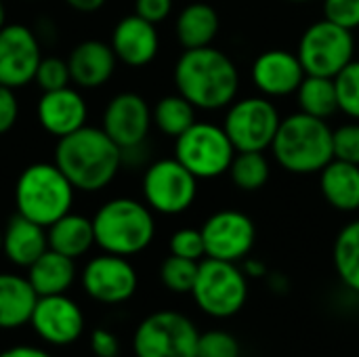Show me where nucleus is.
Returning <instances> with one entry per match:
<instances>
[{
	"mask_svg": "<svg viewBox=\"0 0 359 357\" xmlns=\"http://www.w3.org/2000/svg\"><path fill=\"white\" fill-rule=\"evenodd\" d=\"M38 295L29 280L17 274H0V328L11 330L29 324Z\"/></svg>",
	"mask_w": 359,
	"mask_h": 357,
	"instance_id": "nucleus-24",
	"label": "nucleus"
},
{
	"mask_svg": "<svg viewBox=\"0 0 359 357\" xmlns=\"http://www.w3.org/2000/svg\"><path fill=\"white\" fill-rule=\"evenodd\" d=\"M82 286L93 301L103 305H120L133 299L139 278L126 257L103 252L86 263L82 271Z\"/></svg>",
	"mask_w": 359,
	"mask_h": 357,
	"instance_id": "nucleus-13",
	"label": "nucleus"
},
{
	"mask_svg": "<svg viewBox=\"0 0 359 357\" xmlns=\"http://www.w3.org/2000/svg\"><path fill=\"white\" fill-rule=\"evenodd\" d=\"M55 164L76 191L97 194L105 189L122 168V149L103 128L82 126L61 137L55 147Z\"/></svg>",
	"mask_w": 359,
	"mask_h": 357,
	"instance_id": "nucleus-2",
	"label": "nucleus"
},
{
	"mask_svg": "<svg viewBox=\"0 0 359 357\" xmlns=\"http://www.w3.org/2000/svg\"><path fill=\"white\" fill-rule=\"evenodd\" d=\"M332 147L337 160L359 164V120L332 130Z\"/></svg>",
	"mask_w": 359,
	"mask_h": 357,
	"instance_id": "nucleus-36",
	"label": "nucleus"
},
{
	"mask_svg": "<svg viewBox=\"0 0 359 357\" xmlns=\"http://www.w3.org/2000/svg\"><path fill=\"white\" fill-rule=\"evenodd\" d=\"M74 194V185L55 162H34L21 170L15 183L17 213L48 227L63 215L72 213Z\"/></svg>",
	"mask_w": 359,
	"mask_h": 357,
	"instance_id": "nucleus-5",
	"label": "nucleus"
},
{
	"mask_svg": "<svg viewBox=\"0 0 359 357\" xmlns=\"http://www.w3.org/2000/svg\"><path fill=\"white\" fill-rule=\"evenodd\" d=\"M242 271L246 274V278H263L267 274L265 265L261 261H255V259H244L242 261Z\"/></svg>",
	"mask_w": 359,
	"mask_h": 357,
	"instance_id": "nucleus-43",
	"label": "nucleus"
},
{
	"mask_svg": "<svg viewBox=\"0 0 359 357\" xmlns=\"http://www.w3.org/2000/svg\"><path fill=\"white\" fill-rule=\"evenodd\" d=\"M0 357H53L48 351L44 349H38V347H32V345H17V347H11L6 351H2Z\"/></svg>",
	"mask_w": 359,
	"mask_h": 357,
	"instance_id": "nucleus-41",
	"label": "nucleus"
},
{
	"mask_svg": "<svg viewBox=\"0 0 359 357\" xmlns=\"http://www.w3.org/2000/svg\"><path fill=\"white\" fill-rule=\"evenodd\" d=\"M288 2H294V4H305V2H313V0H288Z\"/></svg>",
	"mask_w": 359,
	"mask_h": 357,
	"instance_id": "nucleus-45",
	"label": "nucleus"
},
{
	"mask_svg": "<svg viewBox=\"0 0 359 357\" xmlns=\"http://www.w3.org/2000/svg\"><path fill=\"white\" fill-rule=\"evenodd\" d=\"M191 297L202 314L215 320L238 316L248 301V278L238 263L202 259Z\"/></svg>",
	"mask_w": 359,
	"mask_h": 357,
	"instance_id": "nucleus-6",
	"label": "nucleus"
},
{
	"mask_svg": "<svg viewBox=\"0 0 359 357\" xmlns=\"http://www.w3.org/2000/svg\"><path fill=\"white\" fill-rule=\"evenodd\" d=\"M151 124V109L141 95L118 93L105 105L101 128L122 151H126L145 145Z\"/></svg>",
	"mask_w": 359,
	"mask_h": 357,
	"instance_id": "nucleus-15",
	"label": "nucleus"
},
{
	"mask_svg": "<svg viewBox=\"0 0 359 357\" xmlns=\"http://www.w3.org/2000/svg\"><path fill=\"white\" fill-rule=\"evenodd\" d=\"M280 112L269 97L236 99L225 114L223 128L236 151H265L271 149L280 128Z\"/></svg>",
	"mask_w": 359,
	"mask_h": 357,
	"instance_id": "nucleus-10",
	"label": "nucleus"
},
{
	"mask_svg": "<svg viewBox=\"0 0 359 357\" xmlns=\"http://www.w3.org/2000/svg\"><path fill=\"white\" fill-rule=\"evenodd\" d=\"M40 61V40L27 25L6 23L0 29V84L15 90L27 86Z\"/></svg>",
	"mask_w": 359,
	"mask_h": 357,
	"instance_id": "nucleus-14",
	"label": "nucleus"
},
{
	"mask_svg": "<svg viewBox=\"0 0 359 357\" xmlns=\"http://www.w3.org/2000/svg\"><path fill=\"white\" fill-rule=\"evenodd\" d=\"M34 82L40 86L42 93L69 86L72 84V76H69L67 61L61 59V57H42V61H40V65L36 69Z\"/></svg>",
	"mask_w": 359,
	"mask_h": 357,
	"instance_id": "nucleus-34",
	"label": "nucleus"
},
{
	"mask_svg": "<svg viewBox=\"0 0 359 357\" xmlns=\"http://www.w3.org/2000/svg\"><path fill=\"white\" fill-rule=\"evenodd\" d=\"M297 55L305 74L334 78L349 61H353V32L328 19L316 21L303 32Z\"/></svg>",
	"mask_w": 359,
	"mask_h": 357,
	"instance_id": "nucleus-9",
	"label": "nucleus"
},
{
	"mask_svg": "<svg viewBox=\"0 0 359 357\" xmlns=\"http://www.w3.org/2000/svg\"><path fill=\"white\" fill-rule=\"evenodd\" d=\"M332 263L339 280L359 295V219L339 231L332 248Z\"/></svg>",
	"mask_w": 359,
	"mask_h": 357,
	"instance_id": "nucleus-27",
	"label": "nucleus"
},
{
	"mask_svg": "<svg viewBox=\"0 0 359 357\" xmlns=\"http://www.w3.org/2000/svg\"><path fill=\"white\" fill-rule=\"evenodd\" d=\"M240 341L227 330H208L200 332L196 357H240Z\"/></svg>",
	"mask_w": 359,
	"mask_h": 357,
	"instance_id": "nucleus-33",
	"label": "nucleus"
},
{
	"mask_svg": "<svg viewBox=\"0 0 359 357\" xmlns=\"http://www.w3.org/2000/svg\"><path fill=\"white\" fill-rule=\"evenodd\" d=\"M204 236L206 257L219 261H244L257 242V227L252 219L240 210H219L210 215L200 227Z\"/></svg>",
	"mask_w": 359,
	"mask_h": 357,
	"instance_id": "nucleus-12",
	"label": "nucleus"
},
{
	"mask_svg": "<svg viewBox=\"0 0 359 357\" xmlns=\"http://www.w3.org/2000/svg\"><path fill=\"white\" fill-rule=\"evenodd\" d=\"M118 57L109 42L82 40L76 44L67 57L72 84L82 90H93L109 82L116 72Z\"/></svg>",
	"mask_w": 359,
	"mask_h": 357,
	"instance_id": "nucleus-20",
	"label": "nucleus"
},
{
	"mask_svg": "<svg viewBox=\"0 0 359 357\" xmlns=\"http://www.w3.org/2000/svg\"><path fill=\"white\" fill-rule=\"evenodd\" d=\"M297 101H299L301 112H305L313 118H322V120L330 118L332 114L339 112L334 78L307 74L297 90Z\"/></svg>",
	"mask_w": 359,
	"mask_h": 357,
	"instance_id": "nucleus-28",
	"label": "nucleus"
},
{
	"mask_svg": "<svg viewBox=\"0 0 359 357\" xmlns=\"http://www.w3.org/2000/svg\"><path fill=\"white\" fill-rule=\"evenodd\" d=\"M334 88H337L339 112H343L353 120H359V59L349 61L334 76Z\"/></svg>",
	"mask_w": 359,
	"mask_h": 357,
	"instance_id": "nucleus-32",
	"label": "nucleus"
},
{
	"mask_svg": "<svg viewBox=\"0 0 359 357\" xmlns=\"http://www.w3.org/2000/svg\"><path fill=\"white\" fill-rule=\"evenodd\" d=\"M135 13L145 21L158 25L172 13V0H135Z\"/></svg>",
	"mask_w": 359,
	"mask_h": 357,
	"instance_id": "nucleus-39",
	"label": "nucleus"
},
{
	"mask_svg": "<svg viewBox=\"0 0 359 357\" xmlns=\"http://www.w3.org/2000/svg\"><path fill=\"white\" fill-rule=\"evenodd\" d=\"M143 200L160 215H181L189 210L198 196V179L177 160L162 158L145 168Z\"/></svg>",
	"mask_w": 359,
	"mask_h": 357,
	"instance_id": "nucleus-11",
	"label": "nucleus"
},
{
	"mask_svg": "<svg viewBox=\"0 0 359 357\" xmlns=\"http://www.w3.org/2000/svg\"><path fill=\"white\" fill-rule=\"evenodd\" d=\"M172 78L177 93L196 109L204 112L227 109L240 90V72L236 63L212 44L204 48H185L177 59Z\"/></svg>",
	"mask_w": 359,
	"mask_h": 357,
	"instance_id": "nucleus-1",
	"label": "nucleus"
},
{
	"mask_svg": "<svg viewBox=\"0 0 359 357\" xmlns=\"http://www.w3.org/2000/svg\"><path fill=\"white\" fill-rule=\"evenodd\" d=\"M168 248H170V255L183 257V259H189V261H202V259H206V246H204L202 229L183 227V229L175 231L170 236Z\"/></svg>",
	"mask_w": 359,
	"mask_h": 357,
	"instance_id": "nucleus-35",
	"label": "nucleus"
},
{
	"mask_svg": "<svg viewBox=\"0 0 359 357\" xmlns=\"http://www.w3.org/2000/svg\"><path fill=\"white\" fill-rule=\"evenodd\" d=\"M6 25V8H4V2L0 0V29Z\"/></svg>",
	"mask_w": 359,
	"mask_h": 357,
	"instance_id": "nucleus-44",
	"label": "nucleus"
},
{
	"mask_svg": "<svg viewBox=\"0 0 359 357\" xmlns=\"http://www.w3.org/2000/svg\"><path fill=\"white\" fill-rule=\"evenodd\" d=\"M48 248L61 252L69 259H80L95 246V227L93 219L76 213H67L46 227Z\"/></svg>",
	"mask_w": 359,
	"mask_h": 357,
	"instance_id": "nucleus-25",
	"label": "nucleus"
},
{
	"mask_svg": "<svg viewBox=\"0 0 359 357\" xmlns=\"http://www.w3.org/2000/svg\"><path fill=\"white\" fill-rule=\"evenodd\" d=\"M236 147L223 126L212 122H194L175 139V158L200 181L217 179L229 173Z\"/></svg>",
	"mask_w": 359,
	"mask_h": 357,
	"instance_id": "nucleus-7",
	"label": "nucleus"
},
{
	"mask_svg": "<svg viewBox=\"0 0 359 357\" xmlns=\"http://www.w3.org/2000/svg\"><path fill=\"white\" fill-rule=\"evenodd\" d=\"M269 162L263 151H236L229 177L240 191H259L269 181Z\"/></svg>",
	"mask_w": 359,
	"mask_h": 357,
	"instance_id": "nucleus-30",
	"label": "nucleus"
},
{
	"mask_svg": "<svg viewBox=\"0 0 359 357\" xmlns=\"http://www.w3.org/2000/svg\"><path fill=\"white\" fill-rule=\"evenodd\" d=\"M0 252H2V231H0Z\"/></svg>",
	"mask_w": 359,
	"mask_h": 357,
	"instance_id": "nucleus-46",
	"label": "nucleus"
},
{
	"mask_svg": "<svg viewBox=\"0 0 359 357\" xmlns=\"http://www.w3.org/2000/svg\"><path fill=\"white\" fill-rule=\"evenodd\" d=\"M107 0H65V4L78 13H95L99 8H103Z\"/></svg>",
	"mask_w": 359,
	"mask_h": 357,
	"instance_id": "nucleus-42",
	"label": "nucleus"
},
{
	"mask_svg": "<svg viewBox=\"0 0 359 357\" xmlns=\"http://www.w3.org/2000/svg\"><path fill=\"white\" fill-rule=\"evenodd\" d=\"M90 351L97 357H118L120 343L114 332L105 328H97L90 332Z\"/></svg>",
	"mask_w": 359,
	"mask_h": 357,
	"instance_id": "nucleus-40",
	"label": "nucleus"
},
{
	"mask_svg": "<svg viewBox=\"0 0 359 357\" xmlns=\"http://www.w3.org/2000/svg\"><path fill=\"white\" fill-rule=\"evenodd\" d=\"M151 120L160 133L177 139L196 122V107L183 95H166L151 109Z\"/></svg>",
	"mask_w": 359,
	"mask_h": 357,
	"instance_id": "nucleus-29",
	"label": "nucleus"
},
{
	"mask_svg": "<svg viewBox=\"0 0 359 357\" xmlns=\"http://www.w3.org/2000/svg\"><path fill=\"white\" fill-rule=\"evenodd\" d=\"M320 189L334 210H359V164L334 158L320 173Z\"/></svg>",
	"mask_w": 359,
	"mask_h": 357,
	"instance_id": "nucleus-22",
	"label": "nucleus"
},
{
	"mask_svg": "<svg viewBox=\"0 0 359 357\" xmlns=\"http://www.w3.org/2000/svg\"><path fill=\"white\" fill-rule=\"evenodd\" d=\"M29 324L44 343L61 347L80 339L84 330V316L69 297L50 295L38 297Z\"/></svg>",
	"mask_w": 359,
	"mask_h": 357,
	"instance_id": "nucleus-16",
	"label": "nucleus"
},
{
	"mask_svg": "<svg viewBox=\"0 0 359 357\" xmlns=\"http://www.w3.org/2000/svg\"><path fill=\"white\" fill-rule=\"evenodd\" d=\"M109 44L118 61L128 67H143L156 59L160 48V36L154 23L133 13L116 23Z\"/></svg>",
	"mask_w": 359,
	"mask_h": 357,
	"instance_id": "nucleus-19",
	"label": "nucleus"
},
{
	"mask_svg": "<svg viewBox=\"0 0 359 357\" xmlns=\"http://www.w3.org/2000/svg\"><path fill=\"white\" fill-rule=\"evenodd\" d=\"M27 280L38 297L65 295L76 280V263L48 248L27 267Z\"/></svg>",
	"mask_w": 359,
	"mask_h": 357,
	"instance_id": "nucleus-23",
	"label": "nucleus"
},
{
	"mask_svg": "<svg viewBox=\"0 0 359 357\" xmlns=\"http://www.w3.org/2000/svg\"><path fill=\"white\" fill-rule=\"evenodd\" d=\"M200 332L181 311L162 309L147 316L135 330L137 357H196Z\"/></svg>",
	"mask_w": 359,
	"mask_h": 357,
	"instance_id": "nucleus-8",
	"label": "nucleus"
},
{
	"mask_svg": "<svg viewBox=\"0 0 359 357\" xmlns=\"http://www.w3.org/2000/svg\"><path fill=\"white\" fill-rule=\"evenodd\" d=\"M48 250L46 227L25 219L23 215H13L2 231V252L17 267H29L40 255Z\"/></svg>",
	"mask_w": 359,
	"mask_h": 357,
	"instance_id": "nucleus-21",
	"label": "nucleus"
},
{
	"mask_svg": "<svg viewBox=\"0 0 359 357\" xmlns=\"http://www.w3.org/2000/svg\"><path fill=\"white\" fill-rule=\"evenodd\" d=\"M36 116L40 126L48 135L61 139L86 126L88 105L78 86H63L57 90L42 93L36 107Z\"/></svg>",
	"mask_w": 359,
	"mask_h": 357,
	"instance_id": "nucleus-18",
	"label": "nucleus"
},
{
	"mask_svg": "<svg viewBox=\"0 0 359 357\" xmlns=\"http://www.w3.org/2000/svg\"><path fill=\"white\" fill-rule=\"evenodd\" d=\"M95 244L109 255L135 257L156 238L154 210L135 198L107 200L93 217Z\"/></svg>",
	"mask_w": 359,
	"mask_h": 357,
	"instance_id": "nucleus-4",
	"label": "nucleus"
},
{
	"mask_svg": "<svg viewBox=\"0 0 359 357\" xmlns=\"http://www.w3.org/2000/svg\"><path fill=\"white\" fill-rule=\"evenodd\" d=\"M276 162L290 175H320L334 160L332 128L305 112L282 118L271 143Z\"/></svg>",
	"mask_w": 359,
	"mask_h": 357,
	"instance_id": "nucleus-3",
	"label": "nucleus"
},
{
	"mask_svg": "<svg viewBox=\"0 0 359 357\" xmlns=\"http://www.w3.org/2000/svg\"><path fill=\"white\" fill-rule=\"evenodd\" d=\"M252 84L263 97H288L297 95L305 80V69L297 53L284 48H271L261 53L250 67Z\"/></svg>",
	"mask_w": 359,
	"mask_h": 357,
	"instance_id": "nucleus-17",
	"label": "nucleus"
},
{
	"mask_svg": "<svg viewBox=\"0 0 359 357\" xmlns=\"http://www.w3.org/2000/svg\"><path fill=\"white\" fill-rule=\"evenodd\" d=\"M175 32L183 48L210 46L219 34V15L206 2H191L177 15Z\"/></svg>",
	"mask_w": 359,
	"mask_h": 357,
	"instance_id": "nucleus-26",
	"label": "nucleus"
},
{
	"mask_svg": "<svg viewBox=\"0 0 359 357\" xmlns=\"http://www.w3.org/2000/svg\"><path fill=\"white\" fill-rule=\"evenodd\" d=\"M324 19L347 27H359V0H324Z\"/></svg>",
	"mask_w": 359,
	"mask_h": 357,
	"instance_id": "nucleus-37",
	"label": "nucleus"
},
{
	"mask_svg": "<svg viewBox=\"0 0 359 357\" xmlns=\"http://www.w3.org/2000/svg\"><path fill=\"white\" fill-rule=\"evenodd\" d=\"M198 267L200 261H189L183 257H166L162 267H160V280L162 284L177 295H187L191 292L196 278H198Z\"/></svg>",
	"mask_w": 359,
	"mask_h": 357,
	"instance_id": "nucleus-31",
	"label": "nucleus"
},
{
	"mask_svg": "<svg viewBox=\"0 0 359 357\" xmlns=\"http://www.w3.org/2000/svg\"><path fill=\"white\" fill-rule=\"evenodd\" d=\"M19 118V99L15 88L0 84V135L8 133Z\"/></svg>",
	"mask_w": 359,
	"mask_h": 357,
	"instance_id": "nucleus-38",
	"label": "nucleus"
}]
</instances>
